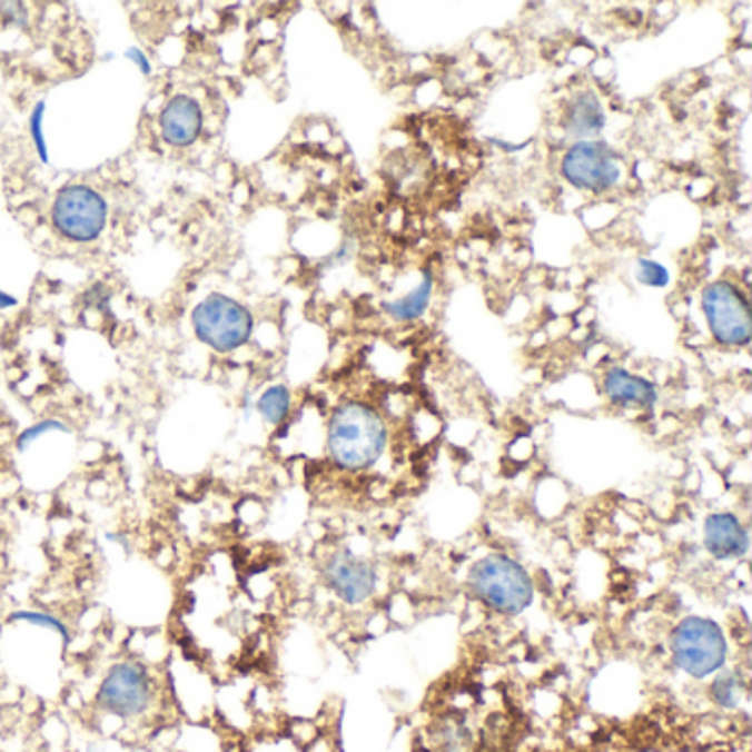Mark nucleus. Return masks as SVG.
Segmentation results:
<instances>
[{"instance_id":"423d86ee","label":"nucleus","mask_w":752,"mask_h":752,"mask_svg":"<svg viewBox=\"0 0 752 752\" xmlns=\"http://www.w3.org/2000/svg\"><path fill=\"white\" fill-rule=\"evenodd\" d=\"M702 311L711 336L722 347H749L752 311L744 289L731 280H713L702 291Z\"/></svg>"},{"instance_id":"39448f33","label":"nucleus","mask_w":752,"mask_h":752,"mask_svg":"<svg viewBox=\"0 0 752 752\" xmlns=\"http://www.w3.org/2000/svg\"><path fill=\"white\" fill-rule=\"evenodd\" d=\"M192 327L197 338L219 354H232L248 345L254 332L250 309L239 300L210 294L192 311Z\"/></svg>"},{"instance_id":"4468645a","label":"nucleus","mask_w":752,"mask_h":752,"mask_svg":"<svg viewBox=\"0 0 752 752\" xmlns=\"http://www.w3.org/2000/svg\"><path fill=\"white\" fill-rule=\"evenodd\" d=\"M433 294H435L433 276L424 274L422 283L415 289H410L406 296L390 300V303H382V311L390 316L395 323H413L424 316V311L428 309L433 300Z\"/></svg>"},{"instance_id":"dca6fc26","label":"nucleus","mask_w":752,"mask_h":752,"mask_svg":"<svg viewBox=\"0 0 752 752\" xmlns=\"http://www.w3.org/2000/svg\"><path fill=\"white\" fill-rule=\"evenodd\" d=\"M746 695V684L738 671H720L711 684V697L722 709H738Z\"/></svg>"},{"instance_id":"5701e85b","label":"nucleus","mask_w":752,"mask_h":752,"mask_svg":"<svg viewBox=\"0 0 752 752\" xmlns=\"http://www.w3.org/2000/svg\"><path fill=\"white\" fill-rule=\"evenodd\" d=\"M16 298L13 296H9V294H4L2 289H0V309H7V307H16Z\"/></svg>"},{"instance_id":"ddd939ff","label":"nucleus","mask_w":752,"mask_h":752,"mask_svg":"<svg viewBox=\"0 0 752 752\" xmlns=\"http://www.w3.org/2000/svg\"><path fill=\"white\" fill-rule=\"evenodd\" d=\"M603 128H605V111L598 96L594 91L578 93L567 109L565 118L567 135L574 137L576 141H587L598 137Z\"/></svg>"},{"instance_id":"20e7f679","label":"nucleus","mask_w":752,"mask_h":752,"mask_svg":"<svg viewBox=\"0 0 752 752\" xmlns=\"http://www.w3.org/2000/svg\"><path fill=\"white\" fill-rule=\"evenodd\" d=\"M155 700V680L150 669L135 657H122L105 673L96 704L98 709L120 722L141 718Z\"/></svg>"},{"instance_id":"f257e3e1","label":"nucleus","mask_w":752,"mask_h":752,"mask_svg":"<svg viewBox=\"0 0 752 752\" xmlns=\"http://www.w3.org/2000/svg\"><path fill=\"white\" fill-rule=\"evenodd\" d=\"M388 428L376 406L363 399L343 402L327 424V455L338 471L374 468L386 451Z\"/></svg>"},{"instance_id":"f03ea898","label":"nucleus","mask_w":752,"mask_h":752,"mask_svg":"<svg viewBox=\"0 0 752 752\" xmlns=\"http://www.w3.org/2000/svg\"><path fill=\"white\" fill-rule=\"evenodd\" d=\"M473 596L499 616H521L534 603V581L512 556L495 552L479 558L468 574Z\"/></svg>"},{"instance_id":"f8f14e48","label":"nucleus","mask_w":752,"mask_h":752,"mask_svg":"<svg viewBox=\"0 0 752 752\" xmlns=\"http://www.w3.org/2000/svg\"><path fill=\"white\" fill-rule=\"evenodd\" d=\"M201 109L188 96L172 98L159 118L161 135L172 146H190L201 132Z\"/></svg>"},{"instance_id":"9d476101","label":"nucleus","mask_w":752,"mask_h":752,"mask_svg":"<svg viewBox=\"0 0 752 752\" xmlns=\"http://www.w3.org/2000/svg\"><path fill=\"white\" fill-rule=\"evenodd\" d=\"M704 547L715 561H740L751 550L749 527L735 512H713L704 521Z\"/></svg>"},{"instance_id":"6ab92c4d","label":"nucleus","mask_w":752,"mask_h":752,"mask_svg":"<svg viewBox=\"0 0 752 752\" xmlns=\"http://www.w3.org/2000/svg\"><path fill=\"white\" fill-rule=\"evenodd\" d=\"M635 276L646 287H666L671 280L669 269L653 258H640L635 267Z\"/></svg>"},{"instance_id":"7ed1b4c3","label":"nucleus","mask_w":752,"mask_h":752,"mask_svg":"<svg viewBox=\"0 0 752 752\" xmlns=\"http://www.w3.org/2000/svg\"><path fill=\"white\" fill-rule=\"evenodd\" d=\"M671 655L682 673L706 680L724 669L729 660V640L715 621L689 616L671 633Z\"/></svg>"},{"instance_id":"4be33fe9","label":"nucleus","mask_w":752,"mask_h":752,"mask_svg":"<svg viewBox=\"0 0 752 752\" xmlns=\"http://www.w3.org/2000/svg\"><path fill=\"white\" fill-rule=\"evenodd\" d=\"M126 58L130 60V62H135L137 65V69L144 73V76H150V71H152V67H150V60H148V56L139 49V47H132V49H128L126 51Z\"/></svg>"},{"instance_id":"0eeeda50","label":"nucleus","mask_w":752,"mask_h":752,"mask_svg":"<svg viewBox=\"0 0 752 752\" xmlns=\"http://www.w3.org/2000/svg\"><path fill=\"white\" fill-rule=\"evenodd\" d=\"M51 219L60 235L69 241L89 244L105 230L107 204L96 190L87 186H67L53 201Z\"/></svg>"},{"instance_id":"412c9836","label":"nucleus","mask_w":752,"mask_h":752,"mask_svg":"<svg viewBox=\"0 0 752 752\" xmlns=\"http://www.w3.org/2000/svg\"><path fill=\"white\" fill-rule=\"evenodd\" d=\"M0 20L4 24L24 27L27 24V9L20 2H0Z\"/></svg>"},{"instance_id":"a211bd4d","label":"nucleus","mask_w":752,"mask_h":752,"mask_svg":"<svg viewBox=\"0 0 752 752\" xmlns=\"http://www.w3.org/2000/svg\"><path fill=\"white\" fill-rule=\"evenodd\" d=\"M49 433H69V426L62 424L60 419H40L18 435L16 446H18V451H27L33 442H38L40 437H44Z\"/></svg>"},{"instance_id":"2eb2a0df","label":"nucleus","mask_w":752,"mask_h":752,"mask_svg":"<svg viewBox=\"0 0 752 752\" xmlns=\"http://www.w3.org/2000/svg\"><path fill=\"white\" fill-rule=\"evenodd\" d=\"M256 410L258 415L271 424V426H280L291 410V393L285 384H274L267 390H263V395L256 402Z\"/></svg>"},{"instance_id":"aec40b11","label":"nucleus","mask_w":752,"mask_h":752,"mask_svg":"<svg viewBox=\"0 0 752 752\" xmlns=\"http://www.w3.org/2000/svg\"><path fill=\"white\" fill-rule=\"evenodd\" d=\"M42 120H44V102H38L33 107V113H31V120H29V130H31V139H33V146H36L40 159L47 164L49 155H47V141H44V135H42Z\"/></svg>"},{"instance_id":"6e6552de","label":"nucleus","mask_w":752,"mask_h":752,"mask_svg":"<svg viewBox=\"0 0 752 752\" xmlns=\"http://www.w3.org/2000/svg\"><path fill=\"white\" fill-rule=\"evenodd\" d=\"M561 175L574 188L601 195L619 184L621 164L605 141H574L561 161Z\"/></svg>"},{"instance_id":"f3484780","label":"nucleus","mask_w":752,"mask_h":752,"mask_svg":"<svg viewBox=\"0 0 752 752\" xmlns=\"http://www.w3.org/2000/svg\"><path fill=\"white\" fill-rule=\"evenodd\" d=\"M9 625H27V627L44 629L49 633H53L56 637H60L62 644H69L71 640V631L67 627V623H62L58 616L49 614V612H38V610H18L9 616Z\"/></svg>"},{"instance_id":"1a4fd4ad","label":"nucleus","mask_w":752,"mask_h":752,"mask_svg":"<svg viewBox=\"0 0 752 752\" xmlns=\"http://www.w3.org/2000/svg\"><path fill=\"white\" fill-rule=\"evenodd\" d=\"M323 576L327 587L352 607L365 605L374 598L377 590V572L365 556L352 552V550H338L334 552L325 567Z\"/></svg>"},{"instance_id":"9b49d317","label":"nucleus","mask_w":752,"mask_h":752,"mask_svg":"<svg viewBox=\"0 0 752 752\" xmlns=\"http://www.w3.org/2000/svg\"><path fill=\"white\" fill-rule=\"evenodd\" d=\"M607 399L619 408L651 410L657 404V388L646 377L637 376L623 367H612L603 377Z\"/></svg>"}]
</instances>
